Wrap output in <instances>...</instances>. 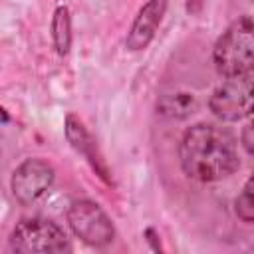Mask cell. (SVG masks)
<instances>
[{
  "label": "cell",
  "mask_w": 254,
  "mask_h": 254,
  "mask_svg": "<svg viewBox=\"0 0 254 254\" xmlns=\"http://www.w3.org/2000/svg\"><path fill=\"white\" fill-rule=\"evenodd\" d=\"M212 62L220 75L230 77L254 65V18L240 16L218 36Z\"/></svg>",
  "instance_id": "2"
},
{
  "label": "cell",
  "mask_w": 254,
  "mask_h": 254,
  "mask_svg": "<svg viewBox=\"0 0 254 254\" xmlns=\"http://www.w3.org/2000/svg\"><path fill=\"white\" fill-rule=\"evenodd\" d=\"M71 232L89 246H107L115 238V226L107 212L89 198H77L67 208Z\"/></svg>",
  "instance_id": "5"
},
{
  "label": "cell",
  "mask_w": 254,
  "mask_h": 254,
  "mask_svg": "<svg viewBox=\"0 0 254 254\" xmlns=\"http://www.w3.org/2000/svg\"><path fill=\"white\" fill-rule=\"evenodd\" d=\"M167 4L169 0H147L139 8L125 38V48L129 52H141L153 42L157 28L167 12Z\"/></svg>",
  "instance_id": "7"
},
{
  "label": "cell",
  "mask_w": 254,
  "mask_h": 254,
  "mask_svg": "<svg viewBox=\"0 0 254 254\" xmlns=\"http://www.w3.org/2000/svg\"><path fill=\"white\" fill-rule=\"evenodd\" d=\"M200 2H202V0H189V4H187V10L190 12V10H192V4H198V6H200Z\"/></svg>",
  "instance_id": "13"
},
{
  "label": "cell",
  "mask_w": 254,
  "mask_h": 254,
  "mask_svg": "<svg viewBox=\"0 0 254 254\" xmlns=\"http://www.w3.org/2000/svg\"><path fill=\"white\" fill-rule=\"evenodd\" d=\"M52 42L60 56H65L71 48V18L67 6H58L52 16Z\"/></svg>",
  "instance_id": "10"
},
{
  "label": "cell",
  "mask_w": 254,
  "mask_h": 254,
  "mask_svg": "<svg viewBox=\"0 0 254 254\" xmlns=\"http://www.w3.org/2000/svg\"><path fill=\"white\" fill-rule=\"evenodd\" d=\"M234 212L242 222H254V171L242 185L238 196L234 198Z\"/></svg>",
  "instance_id": "11"
},
{
  "label": "cell",
  "mask_w": 254,
  "mask_h": 254,
  "mask_svg": "<svg viewBox=\"0 0 254 254\" xmlns=\"http://www.w3.org/2000/svg\"><path fill=\"white\" fill-rule=\"evenodd\" d=\"M65 139L69 141V145H71L79 155H83V157L87 159V163L91 165V169L95 171V175H97L103 183H107V185L113 183L111 173H109V169H107L103 157H101L99 151H97V143L93 141V137L89 135V131L85 129V125H83L73 113H67V117H65Z\"/></svg>",
  "instance_id": "8"
},
{
  "label": "cell",
  "mask_w": 254,
  "mask_h": 254,
  "mask_svg": "<svg viewBox=\"0 0 254 254\" xmlns=\"http://www.w3.org/2000/svg\"><path fill=\"white\" fill-rule=\"evenodd\" d=\"M208 109L226 123L250 117L254 113V65L226 77L212 91Z\"/></svg>",
  "instance_id": "4"
},
{
  "label": "cell",
  "mask_w": 254,
  "mask_h": 254,
  "mask_svg": "<svg viewBox=\"0 0 254 254\" xmlns=\"http://www.w3.org/2000/svg\"><path fill=\"white\" fill-rule=\"evenodd\" d=\"M196 97L189 91L163 93L157 99V113L169 119H187L196 111Z\"/></svg>",
  "instance_id": "9"
},
{
  "label": "cell",
  "mask_w": 254,
  "mask_h": 254,
  "mask_svg": "<svg viewBox=\"0 0 254 254\" xmlns=\"http://www.w3.org/2000/svg\"><path fill=\"white\" fill-rule=\"evenodd\" d=\"M56 177L54 167L42 159V157H28L24 159L12 173L10 189L22 206H32L36 200H40L48 189L52 187Z\"/></svg>",
  "instance_id": "6"
},
{
  "label": "cell",
  "mask_w": 254,
  "mask_h": 254,
  "mask_svg": "<svg viewBox=\"0 0 254 254\" xmlns=\"http://www.w3.org/2000/svg\"><path fill=\"white\" fill-rule=\"evenodd\" d=\"M10 250L20 254H64L71 252V242L54 220L28 216L16 222L10 234Z\"/></svg>",
  "instance_id": "3"
},
{
  "label": "cell",
  "mask_w": 254,
  "mask_h": 254,
  "mask_svg": "<svg viewBox=\"0 0 254 254\" xmlns=\"http://www.w3.org/2000/svg\"><path fill=\"white\" fill-rule=\"evenodd\" d=\"M240 143L244 147V151L248 155H254V113L250 115V121L244 125L242 135H240Z\"/></svg>",
  "instance_id": "12"
},
{
  "label": "cell",
  "mask_w": 254,
  "mask_h": 254,
  "mask_svg": "<svg viewBox=\"0 0 254 254\" xmlns=\"http://www.w3.org/2000/svg\"><path fill=\"white\" fill-rule=\"evenodd\" d=\"M183 173L198 183H214L230 177L240 167L236 137L216 123L190 125L179 143Z\"/></svg>",
  "instance_id": "1"
}]
</instances>
